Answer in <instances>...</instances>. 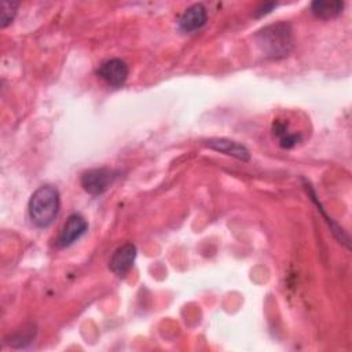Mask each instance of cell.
I'll list each match as a JSON object with an SVG mask.
<instances>
[{"mask_svg": "<svg viewBox=\"0 0 352 352\" xmlns=\"http://www.w3.org/2000/svg\"><path fill=\"white\" fill-rule=\"evenodd\" d=\"M344 3L342 1H330V0H316L311 4L312 14L319 19H331L338 16L342 12Z\"/></svg>", "mask_w": 352, "mask_h": 352, "instance_id": "9", "label": "cell"}, {"mask_svg": "<svg viewBox=\"0 0 352 352\" xmlns=\"http://www.w3.org/2000/svg\"><path fill=\"white\" fill-rule=\"evenodd\" d=\"M208 19V12L206 8L204 7V4L197 3L190 6L180 16L179 19V28L180 30L190 33V32H195L198 29H201Z\"/></svg>", "mask_w": 352, "mask_h": 352, "instance_id": "7", "label": "cell"}, {"mask_svg": "<svg viewBox=\"0 0 352 352\" xmlns=\"http://www.w3.org/2000/svg\"><path fill=\"white\" fill-rule=\"evenodd\" d=\"M136 253H138L136 246L131 242H126V243L118 246L109 260L110 271L114 275H117L118 278L125 276L133 267Z\"/></svg>", "mask_w": 352, "mask_h": 352, "instance_id": "5", "label": "cell"}, {"mask_svg": "<svg viewBox=\"0 0 352 352\" xmlns=\"http://www.w3.org/2000/svg\"><path fill=\"white\" fill-rule=\"evenodd\" d=\"M206 146L216 150V151H220L223 154H227V155H231L239 161H249L250 160V153L249 150L238 143V142H234V140H230V139H224V138H212V139H208L206 140Z\"/></svg>", "mask_w": 352, "mask_h": 352, "instance_id": "8", "label": "cell"}, {"mask_svg": "<svg viewBox=\"0 0 352 352\" xmlns=\"http://www.w3.org/2000/svg\"><path fill=\"white\" fill-rule=\"evenodd\" d=\"M60 197L56 187L45 184L38 187L29 199V216L32 223L38 228L48 227L58 216Z\"/></svg>", "mask_w": 352, "mask_h": 352, "instance_id": "2", "label": "cell"}, {"mask_svg": "<svg viewBox=\"0 0 352 352\" xmlns=\"http://www.w3.org/2000/svg\"><path fill=\"white\" fill-rule=\"evenodd\" d=\"M274 7H276V3H265V4H261V6L256 10V16H263V15L268 14Z\"/></svg>", "mask_w": 352, "mask_h": 352, "instance_id": "11", "label": "cell"}, {"mask_svg": "<svg viewBox=\"0 0 352 352\" xmlns=\"http://www.w3.org/2000/svg\"><path fill=\"white\" fill-rule=\"evenodd\" d=\"M18 3L14 1H3L1 3V11H0V26L7 28L10 23H12L15 15H16Z\"/></svg>", "mask_w": 352, "mask_h": 352, "instance_id": "10", "label": "cell"}, {"mask_svg": "<svg viewBox=\"0 0 352 352\" xmlns=\"http://www.w3.org/2000/svg\"><path fill=\"white\" fill-rule=\"evenodd\" d=\"M117 172L107 168H95L81 175V187L92 195L103 194L116 180Z\"/></svg>", "mask_w": 352, "mask_h": 352, "instance_id": "3", "label": "cell"}, {"mask_svg": "<svg viewBox=\"0 0 352 352\" xmlns=\"http://www.w3.org/2000/svg\"><path fill=\"white\" fill-rule=\"evenodd\" d=\"M96 74L111 88H121L129 74L128 65L121 59H109L103 62L98 70Z\"/></svg>", "mask_w": 352, "mask_h": 352, "instance_id": "4", "label": "cell"}, {"mask_svg": "<svg viewBox=\"0 0 352 352\" xmlns=\"http://www.w3.org/2000/svg\"><path fill=\"white\" fill-rule=\"evenodd\" d=\"M87 228H88V224L82 216L77 213L70 214L56 238V246L67 248L73 245L78 238H81L85 234Z\"/></svg>", "mask_w": 352, "mask_h": 352, "instance_id": "6", "label": "cell"}, {"mask_svg": "<svg viewBox=\"0 0 352 352\" xmlns=\"http://www.w3.org/2000/svg\"><path fill=\"white\" fill-rule=\"evenodd\" d=\"M254 40L267 58H285L293 48V30L287 22H276L260 29Z\"/></svg>", "mask_w": 352, "mask_h": 352, "instance_id": "1", "label": "cell"}]
</instances>
